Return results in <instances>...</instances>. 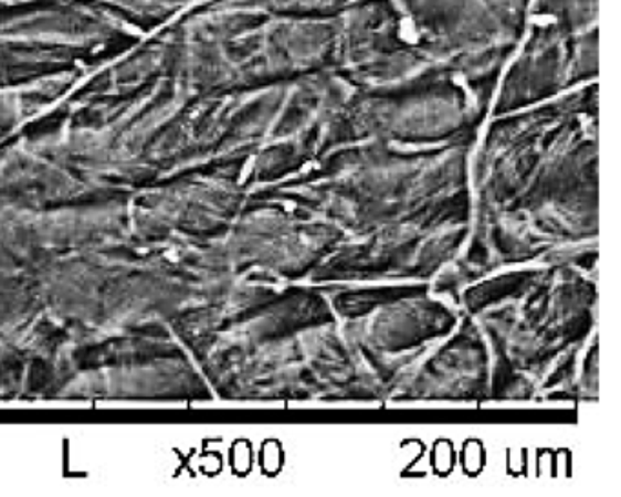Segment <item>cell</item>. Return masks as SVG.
<instances>
[{"mask_svg":"<svg viewBox=\"0 0 621 497\" xmlns=\"http://www.w3.org/2000/svg\"><path fill=\"white\" fill-rule=\"evenodd\" d=\"M145 39L84 0H0V131L61 103Z\"/></svg>","mask_w":621,"mask_h":497,"instance_id":"cell-1","label":"cell"},{"mask_svg":"<svg viewBox=\"0 0 621 497\" xmlns=\"http://www.w3.org/2000/svg\"><path fill=\"white\" fill-rule=\"evenodd\" d=\"M104 6L108 10L125 17L131 27L137 28L143 35H150L166 22L201 4L204 0H84Z\"/></svg>","mask_w":621,"mask_h":497,"instance_id":"cell-2","label":"cell"}]
</instances>
